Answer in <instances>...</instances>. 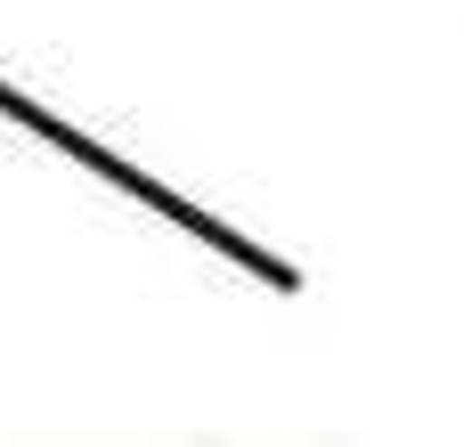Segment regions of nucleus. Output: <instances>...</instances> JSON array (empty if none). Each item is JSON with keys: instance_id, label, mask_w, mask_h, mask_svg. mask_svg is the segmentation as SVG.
I'll return each instance as SVG.
<instances>
[]
</instances>
